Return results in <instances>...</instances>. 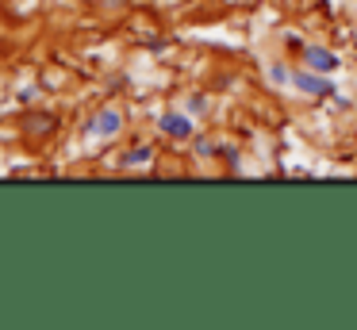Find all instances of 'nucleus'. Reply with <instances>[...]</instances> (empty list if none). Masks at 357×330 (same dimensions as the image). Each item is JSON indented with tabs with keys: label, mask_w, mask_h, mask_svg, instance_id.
Instances as JSON below:
<instances>
[{
	"label": "nucleus",
	"mask_w": 357,
	"mask_h": 330,
	"mask_svg": "<svg viewBox=\"0 0 357 330\" xmlns=\"http://www.w3.org/2000/svg\"><path fill=\"white\" fill-rule=\"evenodd\" d=\"M39 115L43 112H35V115H27V130H50V127H58V119H54V115H47V119H39Z\"/></svg>",
	"instance_id": "f03ea898"
},
{
	"label": "nucleus",
	"mask_w": 357,
	"mask_h": 330,
	"mask_svg": "<svg viewBox=\"0 0 357 330\" xmlns=\"http://www.w3.org/2000/svg\"><path fill=\"white\" fill-rule=\"evenodd\" d=\"M162 127L169 130V135H188V123H185V119H173V115H165Z\"/></svg>",
	"instance_id": "7ed1b4c3"
},
{
	"label": "nucleus",
	"mask_w": 357,
	"mask_h": 330,
	"mask_svg": "<svg viewBox=\"0 0 357 330\" xmlns=\"http://www.w3.org/2000/svg\"><path fill=\"white\" fill-rule=\"evenodd\" d=\"M85 130H96V135H116V130H119V115L116 112H104L100 119H89Z\"/></svg>",
	"instance_id": "f257e3e1"
}]
</instances>
